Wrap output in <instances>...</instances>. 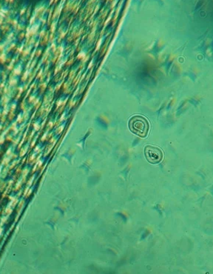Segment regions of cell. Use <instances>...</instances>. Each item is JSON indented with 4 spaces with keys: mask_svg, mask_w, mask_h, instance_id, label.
I'll return each mask as SVG.
<instances>
[{
    "mask_svg": "<svg viewBox=\"0 0 213 274\" xmlns=\"http://www.w3.org/2000/svg\"><path fill=\"white\" fill-rule=\"evenodd\" d=\"M129 128L135 134L142 138L147 136L149 130V123L143 116L135 115L129 120Z\"/></svg>",
    "mask_w": 213,
    "mask_h": 274,
    "instance_id": "1",
    "label": "cell"
},
{
    "mask_svg": "<svg viewBox=\"0 0 213 274\" xmlns=\"http://www.w3.org/2000/svg\"><path fill=\"white\" fill-rule=\"evenodd\" d=\"M146 159L151 164H158L162 161L164 157L163 151L160 148L154 145H147L144 148Z\"/></svg>",
    "mask_w": 213,
    "mask_h": 274,
    "instance_id": "2",
    "label": "cell"
}]
</instances>
